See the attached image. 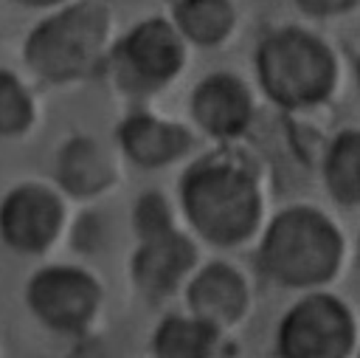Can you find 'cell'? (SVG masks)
<instances>
[{
  "instance_id": "1",
  "label": "cell",
  "mask_w": 360,
  "mask_h": 358,
  "mask_svg": "<svg viewBox=\"0 0 360 358\" xmlns=\"http://www.w3.org/2000/svg\"><path fill=\"white\" fill-rule=\"evenodd\" d=\"M183 209L191 226L217 245H236L253 234L262 217V197L250 166L217 152L194 163L180 186Z\"/></svg>"
},
{
  "instance_id": "2",
  "label": "cell",
  "mask_w": 360,
  "mask_h": 358,
  "mask_svg": "<svg viewBox=\"0 0 360 358\" xmlns=\"http://www.w3.org/2000/svg\"><path fill=\"white\" fill-rule=\"evenodd\" d=\"M340 262V237L335 226L312 209L281 211L259 248V268L278 285L307 288L326 282Z\"/></svg>"
},
{
  "instance_id": "3",
  "label": "cell",
  "mask_w": 360,
  "mask_h": 358,
  "mask_svg": "<svg viewBox=\"0 0 360 358\" xmlns=\"http://www.w3.org/2000/svg\"><path fill=\"white\" fill-rule=\"evenodd\" d=\"M110 11L101 3H79L39 23L25 42V62L48 82L90 76L107 56Z\"/></svg>"
},
{
  "instance_id": "4",
  "label": "cell",
  "mask_w": 360,
  "mask_h": 358,
  "mask_svg": "<svg viewBox=\"0 0 360 358\" xmlns=\"http://www.w3.org/2000/svg\"><path fill=\"white\" fill-rule=\"evenodd\" d=\"M256 68L264 93L281 107H309L335 82V59L326 45L298 28H284L262 39Z\"/></svg>"
},
{
  "instance_id": "5",
  "label": "cell",
  "mask_w": 360,
  "mask_h": 358,
  "mask_svg": "<svg viewBox=\"0 0 360 358\" xmlns=\"http://www.w3.org/2000/svg\"><path fill=\"white\" fill-rule=\"evenodd\" d=\"M349 310L326 293L301 299L278 327V352L287 358H340L352 350Z\"/></svg>"
},
{
  "instance_id": "6",
  "label": "cell",
  "mask_w": 360,
  "mask_h": 358,
  "mask_svg": "<svg viewBox=\"0 0 360 358\" xmlns=\"http://www.w3.org/2000/svg\"><path fill=\"white\" fill-rule=\"evenodd\" d=\"M101 302L98 282L82 271L68 265L42 268L28 282V304L39 316L42 324L59 333H82L93 321Z\"/></svg>"
},
{
  "instance_id": "7",
  "label": "cell",
  "mask_w": 360,
  "mask_h": 358,
  "mask_svg": "<svg viewBox=\"0 0 360 358\" xmlns=\"http://www.w3.org/2000/svg\"><path fill=\"white\" fill-rule=\"evenodd\" d=\"M183 59L186 48L180 28L158 17L135 25L115 51L121 82L138 93L166 85L183 68Z\"/></svg>"
},
{
  "instance_id": "8",
  "label": "cell",
  "mask_w": 360,
  "mask_h": 358,
  "mask_svg": "<svg viewBox=\"0 0 360 358\" xmlns=\"http://www.w3.org/2000/svg\"><path fill=\"white\" fill-rule=\"evenodd\" d=\"M59 197L37 183L17 186L0 206V237L20 254H42L62 228Z\"/></svg>"
},
{
  "instance_id": "9",
  "label": "cell",
  "mask_w": 360,
  "mask_h": 358,
  "mask_svg": "<svg viewBox=\"0 0 360 358\" xmlns=\"http://www.w3.org/2000/svg\"><path fill=\"white\" fill-rule=\"evenodd\" d=\"M138 237H141V248L132 257V279L149 302H163L191 271L197 251L174 228V223Z\"/></svg>"
},
{
  "instance_id": "10",
  "label": "cell",
  "mask_w": 360,
  "mask_h": 358,
  "mask_svg": "<svg viewBox=\"0 0 360 358\" xmlns=\"http://www.w3.org/2000/svg\"><path fill=\"white\" fill-rule=\"evenodd\" d=\"M191 113L197 124L217 138H236L253 113L248 87L231 73H214L202 79L191 96Z\"/></svg>"
},
{
  "instance_id": "11",
  "label": "cell",
  "mask_w": 360,
  "mask_h": 358,
  "mask_svg": "<svg viewBox=\"0 0 360 358\" xmlns=\"http://www.w3.org/2000/svg\"><path fill=\"white\" fill-rule=\"evenodd\" d=\"M188 307L217 330L231 327L248 307V285L239 271L225 262H214L188 285Z\"/></svg>"
},
{
  "instance_id": "12",
  "label": "cell",
  "mask_w": 360,
  "mask_h": 358,
  "mask_svg": "<svg viewBox=\"0 0 360 358\" xmlns=\"http://www.w3.org/2000/svg\"><path fill=\"white\" fill-rule=\"evenodd\" d=\"M118 141H121L127 158L143 169L166 166V163L183 158L191 147V135L186 127L152 118L146 113L129 116L118 130Z\"/></svg>"
},
{
  "instance_id": "13",
  "label": "cell",
  "mask_w": 360,
  "mask_h": 358,
  "mask_svg": "<svg viewBox=\"0 0 360 358\" xmlns=\"http://www.w3.org/2000/svg\"><path fill=\"white\" fill-rule=\"evenodd\" d=\"M59 180L76 197H90L104 192L115 180V166L110 155L93 138H73L59 155Z\"/></svg>"
},
{
  "instance_id": "14",
  "label": "cell",
  "mask_w": 360,
  "mask_h": 358,
  "mask_svg": "<svg viewBox=\"0 0 360 358\" xmlns=\"http://www.w3.org/2000/svg\"><path fill=\"white\" fill-rule=\"evenodd\" d=\"M174 25L197 45H217L233 28L231 0H177Z\"/></svg>"
},
{
  "instance_id": "15",
  "label": "cell",
  "mask_w": 360,
  "mask_h": 358,
  "mask_svg": "<svg viewBox=\"0 0 360 358\" xmlns=\"http://www.w3.org/2000/svg\"><path fill=\"white\" fill-rule=\"evenodd\" d=\"M217 327L202 321L200 316H169L152 338V350L166 358H200L211 355L217 344Z\"/></svg>"
},
{
  "instance_id": "16",
  "label": "cell",
  "mask_w": 360,
  "mask_h": 358,
  "mask_svg": "<svg viewBox=\"0 0 360 358\" xmlns=\"http://www.w3.org/2000/svg\"><path fill=\"white\" fill-rule=\"evenodd\" d=\"M326 186L329 192L346 203H360V132H340L326 152Z\"/></svg>"
},
{
  "instance_id": "17",
  "label": "cell",
  "mask_w": 360,
  "mask_h": 358,
  "mask_svg": "<svg viewBox=\"0 0 360 358\" xmlns=\"http://www.w3.org/2000/svg\"><path fill=\"white\" fill-rule=\"evenodd\" d=\"M34 121V104L20 79L0 70V135H20Z\"/></svg>"
},
{
  "instance_id": "18",
  "label": "cell",
  "mask_w": 360,
  "mask_h": 358,
  "mask_svg": "<svg viewBox=\"0 0 360 358\" xmlns=\"http://www.w3.org/2000/svg\"><path fill=\"white\" fill-rule=\"evenodd\" d=\"M301 11L307 14H315V17H326V14H338V11H346L354 0H295Z\"/></svg>"
},
{
  "instance_id": "19",
  "label": "cell",
  "mask_w": 360,
  "mask_h": 358,
  "mask_svg": "<svg viewBox=\"0 0 360 358\" xmlns=\"http://www.w3.org/2000/svg\"><path fill=\"white\" fill-rule=\"evenodd\" d=\"M17 3H25V6H56L62 0H17Z\"/></svg>"
}]
</instances>
